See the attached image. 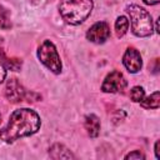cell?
I'll return each mask as SVG.
<instances>
[{"label": "cell", "mask_w": 160, "mask_h": 160, "mask_svg": "<svg viewBox=\"0 0 160 160\" xmlns=\"http://www.w3.org/2000/svg\"><path fill=\"white\" fill-rule=\"evenodd\" d=\"M40 124V116L34 110L18 109L10 115L6 126L0 130V139L5 142H14L20 138L36 132Z\"/></svg>", "instance_id": "1"}, {"label": "cell", "mask_w": 160, "mask_h": 160, "mask_svg": "<svg viewBox=\"0 0 160 160\" xmlns=\"http://www.w3.org/2000/svg\"><path fill=\"white\" fill-rule=\"evenodd\" d=\"M92 10V0H60L61 18L70 25H78L86 20Z\"/></svg>", "instance_id": "2"}, {"label": "cell", "mask_w": 160, "mask_h": 160, "mask_svg": "<svg viewBox=\"0 0 160 160\" xmlns=\"http://www.w3.org/2000/svg\"><path fill=\"white\" fill-rule=\"evenodd\" d=\"M131 19V30L139 38H145L152 34V19L151 15L139 5H130L126 8Z\"/></svg>", "instance_id": "3"}, {"label": "cell", "mask_w": 160, "mask_h": 160, "mask_svg": "<svg viewBox=\"0 0 160 160\" xmlns=\"http://www.w3.org/2000/svg\"><path fill=\"white\" fill-rule=\"evenodd\" d=\"M38 56H39L40 61L48 69H50L54 74H59L61 71L60 56L58 54V50H56L55 45L50 40H45L40 45V48L38 50Z\"/></svg>", "instance_id": "4"}, {"label": "cell", "mask_w": 160, "mask_h": 160, "mask_svg": "<svg viewBox=\"0 0 160 160\" xmlns=\"http://www.w3.org/2000/svg\"><path fill=\"white\" fill-rule=\"evenodd\" d=\"M125 88H126V80L124 75L118 70H114L110 74H108L101 85V90L104 92H119V91H124Z\"/></svg>", "instance_id": "5"}, {"label": "cell", "mask_w": 160, "mask_h": 160, "mask_svg": "<svg viewBox=\"0 0 160 160\" xmlns=\"http://www.w3.org/2000/svg\"><path fill=\"white\" fill-rule=\"evenodd\" d=\"M110 36V28L105 21L95 22L86 32L88 40L95 42V44H102L105 42Z\"/></svg>", "instance_id": "6"}, {"label": "cell", "mask_w": 160, "mask_h": 160, "mask_svg": "<svg viewBox=\"0 0 160 160\" xmlns=\"http://www.w3.org/2000/svg\"><path fill=\"white\" fill-rule=\"evenodd\" d=\"M5 96H6V99L10 102L18 104V102H21L25 99L26 91L22 88V85L16 79L12 78V79H9L6 81V85H5Z\"/></svg>", "instance_id": "7"}, {"label": "cell", "mask_w": 160, "mask_h": 160, "mask_svg": "<svg viewBox=\"0 0 160 160\" xmlns=\"http://www.w3.org/2000/svg\"><path fill=\"white\" fill-rule=\"evenodd\" d=\"M122 64L128 69L129 72H132V74L138 72L142 65L140 52L134 48H129L122 56Z\"/></svg>", "instance_id": "8"}, {"label": "cell", "mask_w": 160, "mask_h": 160, "mask_svg": "<svg viewBox=\"0 0 160 160\" xmlns=\"http://www.w3.org/2000/svg\"><path fill=\"white\" fill-rule=\"evenodd\" d=\"M85 129L91 138H96L100 132V120L96 115L90 114L85 118Z\"/></svg>", "instance_id": "9"}, {"label": "cell", "mask_w": 160, "mask_h": 160, "mask_svg": "<svg viewBox=\"0 0 160 160\" xmlns=\"http://www.w3.org/2000/svg\"><path fill=\"white\" fill-rule=\"evenodd\" d=\"M49 155L52 159H74L72 152L61 144H54L49 150Z\"/></svg>", "instance_id": "10"}, {"label": "cell", "mask_w": 160, "mask_h": 160, "mask_svg": "<svg viewBox=\"0 0 160 160\" xmlns=\"http://www.w3.org/2000/svg\"><path fill=\"white\" fill-rule=\"evenodd\" d=\"M0 62L5 66V69H10L12 71H19L21 69V60L18 58H9L2 49H0Z\"/></svg>", "instance_id": "11"}, {"label": "cell", "mask_w": 160, "mask_h": 160, "mask_svg": "<svg viewBox=\"0 0 160 160\" xmlns=\"http://www.w3.org/2000/svg\"><path fill=\"white\" fill-rule=\"evenodd\" d=\"M140 104L145 109H158L159 105H160V94H159V91H155L154 94L148 96L145 100H141Z\"/></svg>", "instance_id": "12"}, {"label": "cell", "mask_w": 160, "mask_h": 160, "mask_svg": "<svg viewBox=\"0 0 160 160\" xmlns=\"http://www.w3.org/2000/svg\"><path fill=\"white\" fill-rule=\"evenodd\" d=\"M128 28H129V20L125 16H119L116 19V22H115V32H116V36L118 38H121L122 35H125V32L128 31Z\"/></svg>", "instance_id": "13"}, {"label": "cell", "mask_w": 160, "mask_h": 160, "mask_svg": "<svg viewBox=\"0 0 160 160\" xmlns=\"http://www.w3.org/2000/svg\"><path fill=\"white\" fill-rule=\"evenodd\" d=\"M11 21L9 18V12L0 5V29H10Z\"/></svg>", "instance_id": "14"}, {"label": "cell", "mask_w": 160, "mask_h": 160, "mask_svg": "<svg viewBox=\"0 0 160 160\" xmlns=\"http://www.w3.org/2000/svg\"><path fill=\"white\" fill-rule=\"evenodd\" d=\"M144 95H145V91H144V89L141 86H135L130 91V99L134 102H140L144 99Z\"/></svg>", "instance_id": "15"}, {"label": "cell", "mask_w": 160, "mask_h": 160, "mask_svg": "<svg viewBox=\"0 0 160 160\" xmlns=\"http://www.w3.org/2000/svg\"><path fill=\"white\" fill-rule=\"evenodd\" d=\"M144 158H145L144 154H141L139 150H135V151H132L125 156V159H144Z\"/></svg>", "instance_id": "16"}, {"label": "cell", "mask_w": 160, "mask_h": 160, "mask_svg": "<svg viewBox=\"0 0 160 160\" xmlns=\"http://www.w3.org/2000/svg\"><path fill=\"white\" fill-rule=\"evenodd\" d=\"M5 78H6V70H5V66L0 62V84L5 80Z\"/></svg>", "instance_id": "17"}, {"label": "cell", "mask_w": 160, "mask_h": 160, "mask_svg": "<svg viewBox=\"0 0 160 160\" xmlns=\"http://www.w3.org/2000/svg\"><path fill=\"white\" fill-rule=\"evenodd\" d=\"M159 145H160V141L158 140V141L155 142V156H156V159H160V150H159Z\"/></svg>", "instance_id": "18"}, {"label": "cell", "mask_w": 160, "mask_h": 160, "mask_svg": "<svg viewBox=\"0 0 160 160\" xmlns=\"http://www.w3.org/2000/svg\"><path fill=\"white\" fill-rule=\"evenodd\" d=\"M159 1L160 0H144V2L148 5H156V4H159Z\"/></svg>", "instance_id": "19"}, {"label": "cell", "mask_w": 160, "mask_h": 160, "mask_svg": "<svg viewBox=\"0 0 160 160\" xmlns=\"http://www.w3.org/2000/svg\"><path fill=\"white\" fill-rule=\"evenodd\" d=\"M0 122H1V115H0Z\"/></svg>", "instance_id": "20"}]
</instances>
